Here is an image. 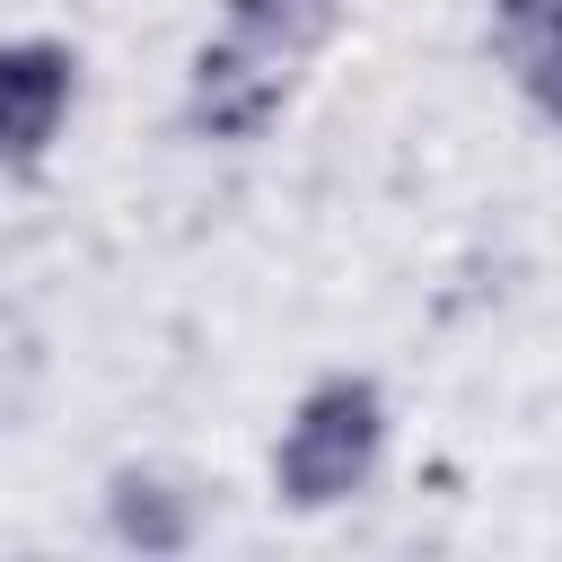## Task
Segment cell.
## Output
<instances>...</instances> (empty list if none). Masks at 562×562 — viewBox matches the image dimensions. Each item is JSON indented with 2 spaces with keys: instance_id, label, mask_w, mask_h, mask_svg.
Instances as JSON below:
<instances>
[{
  "instance_id": "cell-1",
  "label": "cell",
  "mask_w": 562,
  "mask_h": 562,
  "mask_svg": "<svg viewBox=\"0 0 562 562\" xmlns=\"http://www.w3.org/2000/svg\"><path fill=\"white\" fill-rule=\"evenodd\" d=\"M386 430H395V413H386V386L369 369L307 378L281 439H272V501L299 509V518L360 501L378 483V465H386Z\"/></svg>"
},
{
  "instance_id": "cell-2",
  "label": "cell",
  "mask_w": 562,
  "mask_h": 562,
  "mask_svg": "<svg viewBox=\"0 0 562 562\" xmlns=\"http://www.w3.org/2000/svg\"><path fill=\"white\" fill-rule=\"evenodd\" d=\"M290 97H299V61H281V53H263V44H246V35H228V26H220V35H202V44L184 53L176 123H184L193 140L255 149V140H272V132H281Z\"/></svg>"
},
{
  "instance_id": "cell-3",
  "label": "cell",
  "mask_w": 562,
  "mask_h": 562,
  "mask_svg": "<svg viewBox=\"0 0 562 562\" xmlns=\"http://www.w3.org/2000/svg\"><path fill=\"white\" fill-rule=\"evenodd\" d=\"M97 518H105V544L140 562H176L211 536V483L176 457H123L97 492Z\"/></svg>"
},
{
  "instance_id": "cell-4",
  "label": "cell",
  "mask_w": 562,
  "mask_h": 562,
  "mask_svg": "<svg viewBox=\"0 0 562 562\" xmlns=\"http://www.w3.org/2000/svg\"><path fill=\"white\" fill-rule=\"evenodd\" d=\"M79 114V44L0 35V176H35Z\"/></svg>"
},
{
  "instance_id": "cell-5",
  "label": "cell",
  "mask_w": 562,
  "mask_h": 562,
  "mask_svg": "<svg viewBox=\"0 0 562 562\" xmlns=\"http://www.w3.org/2000/svg\"><path fill=\"white\" fill-rule=\"evenodd\" d=\"M342 9L351 0H220V26L281 53V61H316L334 35H342Z\"/></svg>"
},
{
  "instance_id": "cell-6",
  "label": "cell",
  "mask_w": 562,
  "mask_h": 562,
  "mask_svg": "<svg viewBox=\"0 0 562 562\" xmlns=\"http://www.w3.org/2000/svg\"><path fill=\"white\" fill-rule=\"evenodd\" d=\"M44 386H53V334L35 325V307L0 299V430H26Z\"/></svg>"
},
{
  "instance_id": "cell-7",
  "label": "cell",
  "mask_w": 562,
  "mask_h": 562,
  "mask_svg": "<svg viewBox=\"0 0 562 562\" xmlns=\"http://www.w3.org/2000/svg\"><path fill=\"white\" fill-rule=\"evenodd\" d=\"M562 44V0H492L483 9V53L518 79L536 53H553Z\"/></svg>"
},
{
  "instance_id": "cell-8",
  "label": "cell",
  "mask_w": 562,
  "mask_h": 562,
  "mask_svg": "<svg viewBox=\"0 0 562 562\" xmlns=\"http://www.w3.org/2000/svg\"><path fill=\"white\" fill-rule=\"evenodd\" d=\"M518 97H527V105L562 132V44H553V53H536V61L518 70Z\"/></svg>"
}]
</instances>
